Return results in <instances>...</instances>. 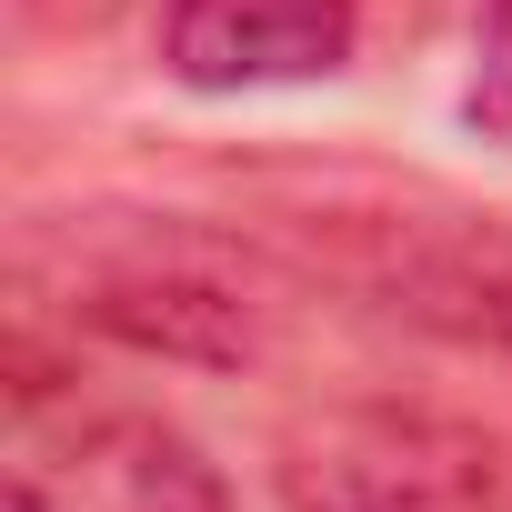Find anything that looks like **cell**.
<instances>
[{
    "instance_id": "2",
    "label": "cell",
    "mask_w": 512,
    "mask_h": 512,
    "mask_svg": "<svg viewBox=\"0 0 512 512\" xmlns=\"http://www.w3.org/2000/svg\"><path fill=\"white\" fill-rule=\"evenodd\" d=\"M302 272L362 292L372 312L462 342V352H502L512 362V211H472V201H322L292 211L272 231Z\"/></svg>"
},
{
    "instance_id": "3",
    "label": "cell",
    "mask_w": 512,
    "mask_h": 512,
    "mask_svg": "<svg viewBox=\"0 0 512 512\" xmlns=\"http://www.w3.org/2000/svg\"><path fill=\"white\" fill-rule=\"evenodd\" d=\"M272 472L292 512H512V452L432 402H322Z\"/></svg>"
},
{
    "instance_id": "1",
    "label": "cell",
    "mask_w": 512,
    "mask_h": 512,
    "mask_svg": "<svg viewBox=\"0 0 512 512\" xmlns=\"http://www.w3.org/2000/svg\"><path fill=\"white\" fill-rule=\"evenodd\" d=\"M31 292H51L81 332L161 352V362H262L282 332L272 272L241 231H201L171 211H61L21 251Z\"/></svg>"
},
{
    "instance_id": "7",
    "label": "cell",
    "mask_w": 512,
    "mask_h": 512,
    "mask_svg": "<svg viewBox=\"0 0 512 512\" xmlns=\"http://www.w3.org/2000/svg\"><path fill=\"white\" fill-rule=\"evenodd\" d=\"M11 11L31 21V31H51V41H91V31H111L131 0H11Z\"/></svg>"
},
{
    "instance_id": "6",
    "label": "cell",
    "mask_w": 512,
    "mask_h": 512,
    "mask_svg": "<svg viewBox=\"0 0 512 512\" xmlns=\"http://www.w3.org/2000/svg\"><path fill=\"white\" fill-rule=\"evenodd\" d=\"M472 121L512 131V0H482V71H472Z\"/></svg>"
},
{
    "instance_id": "5",
    "label": "cell",
    "mask_w": 512,
    "mask_h": 512,
    "mask_svg": "<svg viewBox=\"0 0 512 512\" xmlns=\"http://www.w3.org/2000/svg\"><path fill=\"white\" fill-rule=\"evenodd\" d=\"M362 41L352 0H171L161 61L181 91H292L332 81Z\"/></svg>"
},
{
    "instance_id": "4",
    "label": "cell",
    "mask_w": 512,
    "mask_h": 512,
    "mask_svg": "<svg viewBox=\"0 0 512 512\" xmlns=\"http://www.w3.org/2000/svg\"><path fill=\"white\" fill-rule=\"evenodd\" d=\"M11 512H231L211 452L161 412H21Z\"/></svg>"
}]
</instances>
